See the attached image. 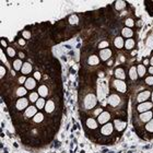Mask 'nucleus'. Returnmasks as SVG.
I'll list each match as a JSON object with an SVG mask.
<instances>
[{"label":"nucleus","mask_w":153,"mask_h":153,"mask_svg":"<svg viewBox=\"0 0 153 153\" xmlns=\"http://www.w3.org/2000/svg\"><path fill=\"white\" fill-rule=\"evenodd\" d=\"M108 46H109V43H108V42H106V41L101 42V43L99 44V48H100V49H101V48H104V49H105V48L108 47Z\"/></svg>","instance_id":"31"},{"label":"nucleus","mask_w":153,"mask_h":153,"mask_svg":"<svg viewBox=\"0 0 153 153\" xmlns=\"http://www.w3.org/2000/svg\"><path fill=\"white\" fill-rule=\"evenodd\" d=\"M29 100L31 101V103H35L38 101V93L37 92H32L29 96Z\"/></svg>","instance_id":"24"},{"label":"nucleus","mask_w":153,"mask_h":153,"mask_svg":"<svg viewBox=\"0 0 153 153\" xmlns=\"http://www.w3.org/2000/svg\"><path fill=\"white\" fill-rule=\"evenodd\" d=\"M153 106V103L152 102H144V103H141L138 107H137V111L139 113H144V112H148L149 109L152 108Z\"/></svg>","instance_id":"7"},{"label":"nucleus","mask_w":153,"mask_h":153,"mask_svg":"<svg viewBox=\"0 0 153 153\" xmlns=\"http://www.w3.org/2000/svg\"><path fill=\"white\" fill-rule=\"evenodd\" d=\"M38 94L42 96V99H44V97L48 96V86L45 84V83L38 86Z\"/></svg>","instance_id":"11"},{"label":"nucleus","mask_w":153,"mask_h":153,"mask_svg":"<svg viewBox=\"0 0 153 153\" xmlns=\"http://www.w3.org/2000/svg\"><path fill=\"white\" fill-rule=\"evenodd\" d=\"M152 116H153L152 112H144L139 116V118H140V120H141V122H150V120H151Z\"/></svg>","instance_id":"13"},{"label":"nucleus","mask_w":153,"mask_h":153,"mask_svg":"<svg viewBox=\"0 0 153 153\" xmlns=\"http://www.w3.org/2000/svg\"><path fill=\"white\" fill-rule=\"evenodd\" d=\"M114 45H115V47L118 48V49L122 48V46H124V40H122V37H120V36L116 37L115 40H114Z\"/></svg>","instance_id":"20"},{"label":"nucleus","mask_w":153,"mask_h":153,"mask_svg":"<svg viewBox=\"0 0 153 153\" xmlns=\"http://www.w3.org/2000/svg\"><path fill=\"white\" fill-rule=\"evenodd\" d=\"M115 7L117 10H122L126 7V2L125 1H117V2H115Z\"/></svg>","instance_id":"27"},{"label":"nucleus","mask_w":153,"mask_h":153,"mask_svg":"<svg viewBox=\"0 0 153 153\" xmlns=\"http://www.w3.org/2000/svg\"><path fill=\"white\" fill-rule=\"evenodd\" d=\"M7 51H8V55H9V57L13 58L15 56V51H14L13 47H8L7 48Z\"/></svg>","instance_id":"30"},{"label":"nucleus","mask_w":153,"mask_h":153,"mask_svg":"<svg viewBox=\"0 0 153 153\" xmlns=\"http://www.w3.org/2000/svg\"><path fill=\"white\" fill-rule=\"evenodd\" d=\"M21 66H23L22 65V60L21 59H15V60L13 61V68L15 69V70H21Z\"/></svg>","instance_id":"25"},{"label":"nucleus","mask_w":153,"mask_h":153,"mask_svg":"<svg viewBox=\"0 0 153 153\" xmlns=\"http://www.w3.org/2000/svg\"><path fill=\"white\" fill-rule=\"evenodd\" d=\"M150 95H151L150 91H142V92H140L139 95H138V97H137V102H139V103L146 102V100L150 97Z\"/></svg>","instance_id":"10"},{"label":"nucleus","mask_w":153,"mask_h":153,"mask_svg":"<svg viewBox=\"0 0 153 153\" xmlns=\"http://www.w3.org/2000/svg\"><path fill=\"white\" fill-rule=\"evenodd\" d=\"M27 105H29V101L25 99H19L15 102V109L17 111H23V109L27 108Z\"/></svg>","instance_id":"5"},{"label":"nucleus","mask_w":153,"mask_h":153,"mask_svg":"<svg viewBox=\"0 0 153 153\" xmlns=\"http://www.w3.org/2000/svg\"><path fill=\"white\" fill-rule=\"evenodd\" d=\"M146 130L148 133H153V119H151V120L148 122V125L146 126Z\"/></svg>","instance_id":"29"},{"label":"nucleus","mask_w":153,"mask_h":153,"mask_svg":"<svg viewBox=\"0 0 153 153\" xmlns=\"http://www.w3.org/2000/svg\"><path fill=\"white\" fill-rule=\"evenodd\" d=\"M45 106V100L44 99H40L36 102V107H37L38 109H43Z\"/></svg>","instance_id":"28"},{"label":"nucleus","mask_w":153,"mask_h":153,"mask_svg":"<svg viewBox=\"0 0 153 153\" xmlns=\"http://www.w3.org/2000/svg\"><path fill=\"white\" fill-rule=\"evenodd\" d=\"M100 57H101L103 61H106L107 59L112 57V51L109 48H105V49L100 51Z\"/></svg>","instance_id":"9"},{"label":"nucleus","mask_w":153,"mask_h":153,"mask_svg":"<svg viewBox=\"0 0 153 153\" xmlns=\"http://www.w3.org/2000/svg\"><path fill=\"white\" fill-rule=\"evenodd\" d=\"M125 23H126L127 26H133V25H135V23H133V19H127Z\"/></svg>","instance_id":"33"},{"label":"nucleus","mask_w":153,"mask_h":153,"mask_svg":"<svg viewBox=\"0 0 153 153\" xmlns=\"http://www.w3.org/2000/svg\"><path fill=\"white\" fill-rule=\"evenodd\" d=\"M25 81H26V78H25V77H23V75H21L20 78H19V83H20V84L25 83Z\"/></svg>","instance_id":"35"},{"label":"nucleus","mask_w":153,"mask_h":153,"mask_svg":"<svg viewBox=\"0 0 153 153\" xmlns=\"http://www.w3.org/2000/svg\"><path fill=\"white\" fill-rule=\"evenodd\" d=\"M135 44H136L135 40L129 38V40H127L126 43H125V47H126V49H133V46H135Z\"/></svg>","instance_id":"23"},{"label":"nucleus","mask_w":153,"mask_h":153,"mask_svg":"<svg viewBox=\"0 0 153 153\" xmlns=\"http://www.w3.org/2000/svg\"><path fill=\"white\" fill-rule=\"evenodd\" d=\"M107 102H108V104L112 106V107H116V106H118V104L120 103V97L118 96V94L113 93V94L109 95Z\"/></svg>","instance_id":"3"},{"label":"nucleus","mask_w":153,"mask_h":153,"mask_svg":"<svg viewBox=\"0 0 153 153\" xmlns=\"http://www.w3.org/2000/svg\"><path fill=\"white\" fill-rule=\"evenodd\" d=\"M32 71V65L30 62H25L23 66H22V69H21V73L22 75H27Z\"/></svg>","instance_id":"16"},{"label":"nucleus","mask_w":153,"mask_h":153,"mask_svg":"<svg viewBox=\"0 0 153 153\" xmlns=\"http://www.w3.org/2000/svg\"><path fill=\"white\" fill-rule=\"evenodd\" d=\"M122 36H125V37H131V36L133 35V32L130 30V29L125 27V29H122Z\"/></svg>","instance_id":"22"},{"label":"nucleus","mask_w":153,"mask_h":153,"mask_svg":"<svg viewBox=\"0 0 153 153\" xmlns=\"http://www.w3.org/2000/svg\"><path fill=\"white\" fill-rule=\"evenodd\" d=\"M1 43H2V45H4V46H6V45H7V43H6V42H4V40H2V41H1Z\"/></svg>","instance_id":"38"},{"label":"nucleus","mask_w":153,"mask_h":153,"mask_svg":"<svg viewBox=\"0 0 153 153\" xmlns=\"http://www.w3.org/2000/svg\"><path fill=\"white\" fill-rule=\"evenodd\" d=\"M109 119H111L109 113L103 112L102 114H100L99 117H97V122H99V124H101V125H105V124H107V122H109Z\"/></svg>","instance_id":"6"},{"label":"nucleus","mask_w":153,"mask_h":153,"mask_svg":"<svg viewBox=\"0 0 153 153\" xmlns=\"http://www.w3.org/2000/svg\"><path fill=\"white\" fill-rule=\"evenodd\" d=\"M85 126L92 130H95L96 128H97V124H96V120L94 118H86V120H85Z\"/></svg>","instance_id":"12"},{"label":"nucleus","mask_w":153,"mask_h":153,"mask_svg":"<svg viewBox=\"0 0 153 153\" xmlns=\"http://www.w3.org/2000/svg\"><path fill=\"white\" fill-rule=\"evenodd\" d=\"M146 83L149 85H153V75H150V77H146Z\"/></svg>","instance_id":"32"},{"label":"nucleus","mask_w":153,"mask_h":153,"mask_svg":"<svg viewBox=\"0 0 153 153\" xmlns=\"http://www.w3.org/2000/svg\"><path fill=\"white\" fill-rule=\"evenodd\" d=\"M25 94H26V90H25L23 86H20V88L17 90V92H15V95L17 96H24Z\"/></svg>","instance_id":"26"},{"label":"nucleus","mask_w":153,"mask_h":153,"mask_svg":"<svg viewBox=\"0 0 153 153\" xmlns=\"http://www.w3.org/2000/svg\"><path fill=\"white\" fill-rule=\"evenodd\" d=\"M149 72L151 73V75H153V67H152V66H151V67L149 68Z\"/></svg>","instance_id":"37"},{"label":"nucleus","mask_w":153,"mask_h":153,"mask_svg":"<svg viewBox=\"0 0 153 153\" xmlns=\"http://www.w3.org/2000/svg\"><path fill=\"white\" fill-rule=\"evenodd\" d=\"M37 107H34V106H30L25 109L24 112V118H33L35 115H37Z\"/></svg>","instance_id":"4"},{"label":"nucleus","mask_w":153,"mask_h":153,"mask_svg":"<svg viewBox=\"0 0 153 153\" xmlns=\"http://www.w3.org/2000/svg\"><path fill=\"white\" fill-rule=\"evenodd\" d=\"M22 34H23V36L25 38H30L31 37V33L29 32V31H23V33H22Z\"/></svg>","instance_id":"34"},{"label":"nucleus","mask_w":153,"mask_h":153,"mask_svg":"<svg viewBox=\"0 0 153 153\" xmlns=\"http://www.w3.org/2000/svg\"><path fill=\"white\" fill-rule=\"evenodd\" d=\"M0 70H1V79H4V75H6V70H4V66H1V67H0Z\"/></svg>","instance_id":"36"},{"label":"nucleus","mask_w":153,"mask_h":153,"mask_svg":"<svg viewBox=\"0 0 153 153\" xmlns=\"http://www.w3.org/2000/svg\"><path fill=\"white\" fill-rule=\"evenodd\" d=\"M113 84H114V86H115L116 91L122 92V93H125V92L127 91V85L124 81H120V80H118V79H116V80L113 81Z\"/></svg>","instance_id":"1"},{"label":"nucleus","mask_w":153,"mask_h":153,"mask_svg":"<svg viewBox=\"0 0 153 153\" xmlns=\"http://www.w3.org/2000/svg\"><path fill=\"white\" fill-rule=\"evenodd\" d=\"M152 103H153V93H152Z\"/></svg>","instance_id":"40"},{"label":"nucleus","mask_w":153,"mask_h":153,"mask_svg":"<svg viewBox=\"0 0 153 153\" xmlns=\"http://www.w3.org/2000/svg\"><path fill=\"white\" fill-rule=\"evenodd\" d=\"M129 79L133 80V81H135V80L138 79V72H137V69L135 66H133L129 70Z\"/></svg>","instance_id":"17"},{"label":"nucleus","mask_w":153,"mask_h":153,"mask_svg":"<svg viewBox=\"0 0 153 153\" xmlns=\"http://www.w3.org/2000/svg\"><path fill=\"white\" fill-rule=\"evenodd\" d=\"M151 66H152V67H153V57L151 58Z\"/></svg>","instance_id":"39"},{"label":"nucleus","mask_w":153,"mask_h":153,"mask_svg":"<svg viewBox=\"0 0 153 153\" xmlns=\"http://www.w3.org/2000/svg\"><path fill=\"white\" fill-rule=\"evenodd\" d=\"M25 88L29 89V90H33V89L36 86V82H35L34 78H32V77H30V78L26 79V81H25Z\"/></svg>","instance_id":"15"},{"label":"nucleus","mask_w":153,"mask_h":153,"mask_svg":"<svg viewBox=\"0 0 153 153\" xmlns=\"http://www.w3.org/2000/svg\"><path fill=\"white\" fill-rule=\"evenodd\" d=\"M45 112L47 114H55L56 113V103L54 100L47 101L46 105H45Z\"/></svg>","instance_id":"2"},{"label":"nucleus","mask_w":153,"mask_h":153,"mask_svg":"<svg viewBox=\"0 0 153 153\" xmlns=\"http://www.w3.org/2000/svg\"><path fill=\"white\" fill-rule=\"evenodd\" d=\"M115 75L117 79H122V80H124V79H126V75H125V71H124V69L122 68H116L115 70Z\"/></svg>","instance_id":"18"},{"label":"nucleus","mask_w":153,"mask_h":153,"mask_svg":"<svg viewBox=\"0 0 153 153\" xmlns=\"http://www.w3.org/2000/svg\"><path fill=\"white\" fill-rule=\"evenodd\" d=\"M113 130H114V127L112 124H105L101 129V133L103 136H109L113 133Z\"/></svg>","instance_id":"8"},{"label":"nucleus","mask_w":153,"mask_h":153,"mask_svg":"<svg viewBox=\"0 0 153 153\" xmlns=\"http://www.w3.org/2000/svg\"><path fill=\"white\" fill-rule=\"evenodd\" d=\"M126 126H127L126 122H122V120H119V119L115 120V128L117 131H119V133H122V130L126 128Z\"/></svg>","instance_id":"14"},{"label":"nucleus","mask_w":153,"mask_h":153,"mask_svg":"<svg viewBox=\"0 0 153 153\" xmlns=\"http://www.w3.org/2000/svg\"><path fill=\"white\" fill-rule=\"evenodd\" d=\"M137 72H138V75H139V77H144V75H146V66L139 65L137 67Z\"/></svg>","instance_id":"21"},{"label":"nucleus","mask_w":153,"mask_h":153,"mask_svg":"<svg viewBox=\"0 0 153 153\" xmlns=\"http://www.w3.org/2000/svg\"><path fill=\"white\" fill-rule=\"evenodd\" d=\"M88 62H89V65L90 66H95L100 62V59H99V57H96L95 55H92V56L89 57Z\"/></svg>","instance_id":"19"}]
</instances>
